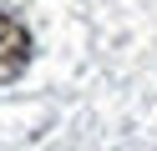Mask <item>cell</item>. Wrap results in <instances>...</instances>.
I'll use <instances>...</instances> for the list:
<instances>
[{"label":"cell","instance_id":"obj_1","mask_svg":"<svg viewBox=\"0 0 157 151\" xmlns=\"http://www.w3.org/2000/svg\"><path fill=\"white\" fill-rule=\"evenodd\" d=\"M25 66H31V30L10 10H0V81H15Z\"/></svg>","mask_w":157,"mask_h":151}]
</instances>
